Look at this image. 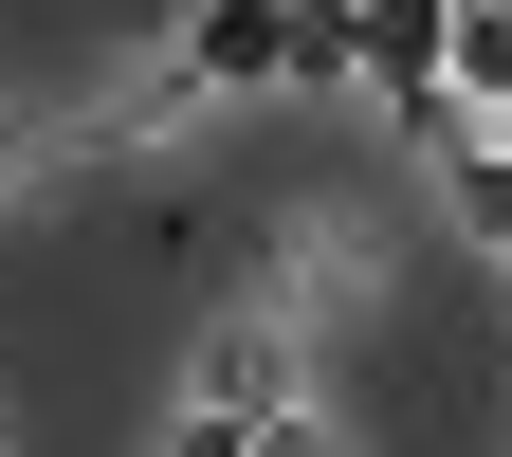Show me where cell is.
Instances as JSON below:
<instances>
[{
	"mask_svg": "<svg viewBox=\"0 0 512 457\" xmlns=\"http://www.w3.org/2000/svg\"><path fill=\"white\" fill-rule=\"evenodd\" d=\"M256 74H293V0H202L183 19V92H256Z\"/></svg>",
	"mask_w": 512,
	"mask_h": 457,
	"instance_id": "6da1fadb",
	"label": "cell"
},
{
	"mask_svg": "<svg viewBox=\"0 0 512 457\" xmlns=\"http://www.w3.org/2000/svg\"><path fill=\"white\" fill-rule=\"evenodd\" d=\"M183 403H220V421H293V330H275V311H238V330L202 348V384H183Z\"/></svg>",
	"mask_w": 512,
	"mask_h": 457,
	"instance_id": "7a4b0ae2",
	"label": "cell"
},
{
	"mask_svg": "<svg viewBox=\"0 0 512 457\" xmlns=\"http://www.w3.org/2000/svg\"><path fill=\"white\" fill-rule=\"evenodd\" d=\"M439 92L512 128V0H439Z\"/></svg>",
	"mask_w": 512,
	"mask_h": 457,
	"instance_id": "3957f363",
	"label": "cell"
},
{
	"mask_svg": "<svg viewBox=\"0 0 512 457\" xmlns=\"http://www.w3.org/2000/svg\"><path fill=\"white\" fill-rule=\"evenodd\" d=\"M293 439H311V403H293V421H220V403L165 421V457H293Z\"/></svg>",
	"mask_w": 512,
	"mask_h": 457,
	"instance_id": "277c9868",
	"label": "cell"
},
{
	"mask_svg": "<svg viewBox=\"0 0 512 457\" xmlns=\"http://www.w3.org/2000/svg\"><path fill=\"white\" fill-rule=\"evenodd\" d=\"M293 457H311V439H293Z\"/></svg>",
	"mask_w": 512,
	"mask_h": 457,
	"instance_id": "5b68a950",
	"label": "cell"
}]
</instances>
